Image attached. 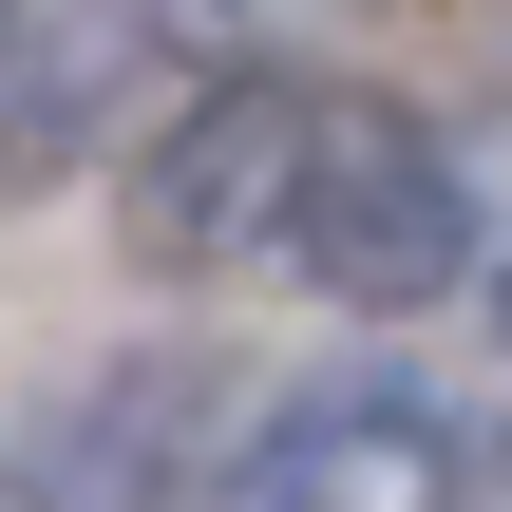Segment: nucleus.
Listing matches in <instances>:
<instances>
[{
    "instance_id": "1",
    "label": "nucleus",
    "mask_w": 512,
    "mask_h": 512,
    "mask_svg": "<svg viewBox=\"0 0 512 512\" xmlns=\"http://www.w3.org/2000/svg\"><path fill=\"white\" fill-rule=\"evenodd\" d=\"M133 209H152L190 266H285V285H323V304H456V285H475V190H456L399 114L285 95V76L209 95V114L152 152Z\"/></svg>"
},
{
    "instance_id": "2",
    "label": "nucleus",
    "mask_w": 512,
    "mask_h": 512,
    "mask_svg": "<svg viewBox=\"0 0 512 512\" xmlns=\"http://www.w3.org/2000/svg\"><path fill=\"white\" fill-rule=\"evenodd\" d=\"M456 494H475V456H456L437 399H399V380H304V399H266V418L209 456L190 512H456Z\"/></svg>"
},
{
    "instance_id": "3",
    "label": "nucleus",
    "mask_w": 512,
    "mask_h": 512,
    "mask_svg": "<svg viewBox=\"0 0 512 512\" xmlns=\"http://www.w3.org/2000/svg\"><path fill=\"white\" fill-rule=\"evenodd\" d=\"M209 494V361H95L0 437V512H190Z\"/></svg>"
},
{
    "instance_id": "4",
    "label": "nucleus",
    "mask_w": 512,
    "mask_h": 512,
    "mask_svg": "<svg viewBox=\"0 0 512 512\" xmlns=\"http://www.w3.org/2000/svg\"><path fill=\"white\" fill-rule=\"evenodd\" d=\"M171 19H190V38H247V57H285V38H304V19H342V0H171Z\"/></svg>"
},
{
    "instance_id": "5",
    "label": "nucleus",
    "mask_w": 512,
    "mask_h": 512,
    "mask_svg": "<svg viewBox=\"0 0 512 512\" xmlns=\"http://www.w3.org/2000/svg\"><path fill=\"white\" fill-rule=\"evenodd\" d=\"M494 494H512V456H494Z\"/></svg>"
}]
</instances>
